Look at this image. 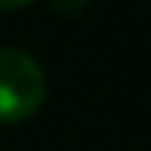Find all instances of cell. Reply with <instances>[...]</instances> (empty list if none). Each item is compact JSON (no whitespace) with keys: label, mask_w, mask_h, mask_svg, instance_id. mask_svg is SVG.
<instances>
[{"label":"cell","mask_w":151,"mask_h":151,"mask_svg":"<svg viewBox=\"0 0 151 151\" xmlns=\"http://www.w3.org/2000/svg\"><path fill=\"white\" fill-rule=\"evenodd\" d=\"M46 99V77L28 52L0 46V123H22Z\"/></svg>","instance_id":"6da1fadb"},{"label":"cell","mask_w":151,"mask_h":151,"mask_svg":"<svg viewBox=\"0 0 151 151\" xmlns=\"http://www.w3.org/2000/svg\"><path fill=\"white\" fill-rule=\"evenodd\" d=\"M52 9L62 12V16H80V12L90 6V0H50Z\"/></svg>","instance_id":"7a4b0ae2"},{"label":"cell","mask_w":151,"mask_h":151,"mask_svg":"<svg viewBox=\"0 0 151 151\" xmlns=\"http://www.w3.org/2000/svg\"><path fill=\"white\" fill-rule=\"evenodd\" d=\"M25 3H31V0H0V9H19Z\"/></svg>","instance_id":"3957f363"}]
</instances>
